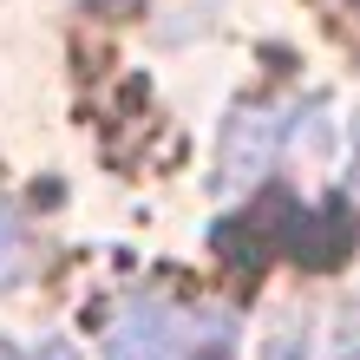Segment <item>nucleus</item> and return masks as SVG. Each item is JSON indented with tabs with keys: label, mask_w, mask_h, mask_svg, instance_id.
Listing matches in <instances>:
<instances>
[{
	"label": "nucleus",
	"mask_w": 360,
	"mask_h": 360,
	"mask_svg": "<svg viewBox=\"0 0 360 360\" xmlns=\"http://www.w3.org/2000/svg\"><path fill=\"white\" fill-rule=\"evenodd\" d=\"M229 321L223 314H177L164 302H131L112 328V360H223Z\"/></svg>",
	"instance_id": "1"
},
{
	"label": "nucleus",
	"mask_w": 360,
	"mask_h": 360,
	"mask_svg": "<svg viewBox=\"0 0 360 360\" xmlns=\"http://www.w3.org/2000/svg\"><path fill=\"white\" fill-rule=\"evenodd\" d=\"M282 131H288V118L275 105H262V98L236 105L229 124H223V144H217V190H256L275 171Z\"/></svg>",
	"instance_id": "2"
},
{
	"label": "nucleus",
	"mask_w": 360,
	"mask_h": 360,
	"mask_svg": "<svg viewBox=\"0 0 360 360\" xmlns=\"http://www.w3.org/2000/svg\"><path fill=\"white\" fill-rule=\"evenodd\" d=\"M347 243H354L347 203H328L321 217H295V256H302V262H314V269L341 262V256H347Z\"/></svg>",
	"instance_id": "3"
},
{
	"label": "nucleus",
	"mask_w": 360,
	"mask_h": 360,
	"mask_svg": "<svg viewBox=\"0 0 360 360\" xmlns=\"http://www.w3.org/2000/svg\"><path fill=\"white\" fill-rule=\"evenodd\" d=\"M27 262H33V236H27V223L0 203V288H13L20 275H27Z\"/></svg>",
	"instance_id": "4"
},
{
	"label": "nucleus",
	"mask_w": 360,
	"mask_h": 360,
	"mask_svg": "<svg viewBox=\"0 0 360 360\" xmlns=\"http://www.w3.org/2000/svg\"><path fill=\"white\" fill-rule=\"evenodd\" d=\"M262 360H308V334H302V328H282V334H269Z\"/></svg>",
	"instance_id": "5"
},
{
	"label": "nucleus",
	"mask_w": 360,
	"mask_h": 360,
	"mask_svg": "<svg viewBox=\"0 0 360 360\" xmlns=\"http://www.w3.org/2000/svg\"><path fill=\"white\" fill-rule=\"evenodd\" d=\"M347 158H354V184H360V112H354V124H347Z\"/></svg>",
	"instance_id": "6"
},
{
	"label": "nucleus",
	"mask_w": 360,
	"mask_h": 360,
	"mask_svg": "<svg viewBox=\"0 0 360 360\" xmlns=\"http://www.w3.org/2000/svg\"><path fill=\"white\" fill-rule=\"evenodd\" d=\"M39 360H79V354H72V341H46V347H39Z\"/></svg>",
	"instance_id": "7"
},
{
	"label": "nucleus",
	"mask_w": 360,
	"mask_h": 360,
	"mask_svg": "<svg viewBox=\"0 0 360 360\" xmlns=\"http://www.w3.org/2000/svg\"><path fill=\"white\" fill-rule=\"evenodd\" d=\"M0 360H20V354H13V341H0Z\"/></svg>",
	"instance_id": "8"
}]
</instances>
